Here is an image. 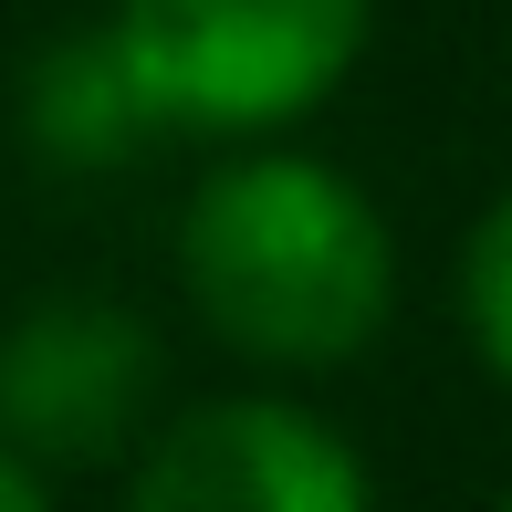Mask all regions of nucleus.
<instances>
[{
    "label": "nucleus",
    "instance_id": "nucleus-1",
    "mask_svg": "<svg viewBox=\"0 0 512 512\" xmlns=\"http://www.w3.org/2000/svg\"><path fill=\"white\" fill-rule=\"evenodd\" d=\"M178 283L199 324L251 366H345L387 335L398 241L345 168L251 147L178 209Z\"/></svg>",
    "mask_w": 512,
    "mask_h": 512
},
{
    "label": "nucleus",
    "instance_id": "nucleus-2",
    "mask_svg": "<svg viewBox=\"0 0 512 512\" xmlns=\"http://www.w3.org/2000/svg\"><path fill=\"white\" fill-rule=\"evenodd\" d=\"M366 21L377 0H115L105 42L157 136H272L356 74Z\"/></svg>",
    "mask_w": 512,
    "mask_h": 512
},
{
    "label": "nucleus",
    "instance_id": "nucleus-3",
    "mask_svg": "<svg viewBox=\"0 0 512 512\" xmlns=\"http://www.w3.org/2000/svg\"><path fill=\"white\" fill-rule=\"evenodd\" d=\"M157 335L136 304L42 293L0 324V450L32 471H105L157 418Z\"/></svg>",
    "mask_w": 512,
    "mask_h": 512
},
{
    "label": "nucleus",
    "instance_id": "nucleus-4",
    "mask_svg": "<svg viewBox=\"0 0 512 512\" xmlns=\"http://www.w3.org/2000/svg\"><path fill=\"white\" fill-rule=\"evenodd\" d=\"M126 512H377V492L314 408L209 398L147 439Z\"/></svg>",
    "mask_w": 512,
    "mask_h": 512
},
{
    "label": "nucleus",
    "instance_id": "nucleus-5",
    "mask_svg": "<svg viewBox=\"0 0 512 512\" xmlns=\"http://www.w3.org/2000/svg\"><path fill=\"white\" fill-rule=\"evenodd\" d=\"M21 136L53 168H115V157H136L157 136V115L105 32H63L21 63Z\"/></svg>",
    "mask_w": 512,
    "mask_h": 512
},
{
    "label": "nucleus",
    "instance_id": "nucleus-6",
    "mask_svg": "<svg viewBox=\"0 0 512 512\" xmlns=\"http://www.w3.org/2000/svg\"><path fill=\"white\" fill-rule=\"evenodd\" d=\"M460 324H471L481 366L512 387V189L471 220V241H460Z\"/></svg>",
    "mask_w": 512,
    "mask_h": 512
},
{
    "label": "nucleus",
    "instance_id": "nucleus-7",
    "mask_svg": "<svg viewBox=\"0 0 512 512\" xmlns=\"http://www.w3.org/2000/svg\"><path fill=\"white\" fill-rule=\"evenodd\" d=\"M0 512H53V502H42V471L11 460V450H0Z\"/></svg>",
    "mask_w": 512,
    "mask_h": 512
},
{
    "label": "nucleus",
    "instance_id": "nucleus-8",
    "mask_svg": "<svg viewBox=\"0 0 512 512\" xmlns=\"http://www.w3.org/2000/svg\"><path fill=\"white\" fill-rule=\"evenodd\" d=\"M502 512H512V481H502Z\"/></svg>",
    "mask_w": 512,
    "mask_h": 512
}]
</instances>
